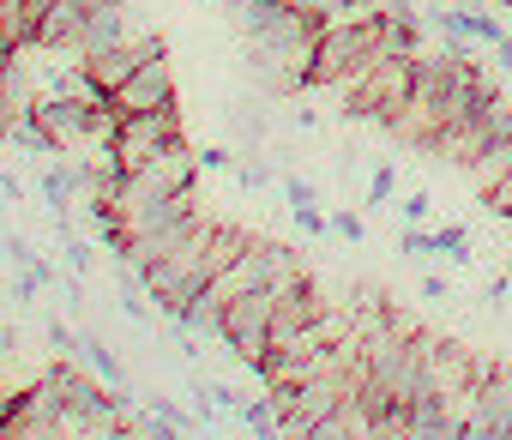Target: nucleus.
<instances>
[{
    "instance_id": "6e6552de",
    "label": "nucleus",
    "mask_w": 512,
    "mask_h": 440,
    "mask_svg": "<svg viewBox=\"0 0 512 440\" xmlns=\"http://www.w3.org/2000/svg\"><path fill=\"white\" fill-rule=\"evenodd\" d=\"M127 37H139L133 31V7H127V0H103V7L85 19V31L73 37V61H85V55H97V49H115V43H127Z\"/></svg>"
},
{
    "instance_id": "a211bd4d",
    "label": "nucleus",
    "mask_w": 512,
    "mask_h": 440,
    "mask_svg": "<svg viewBox=\"0 0 512 440\" xmlns=\"http://www.w3.org/2000/svg\"><path fill=\"white\" fill-rule=\"evenodd\" d=\"M482 199H488V211H494V217H512V169H506V175H500Z\"/></svg>"
},
{
    "instance_id": "f257e3e1",
    "label": "nucleus",
    "mask_w": 512,
    "mask_h": 440,
    "mask_svg": "<svg viewBox=\"0 0 512 440\" xmlns=\"http://www.w3.org/2000/svg\"><path fill=\"white\" fill-rule=\"evenodd\" d=\"M193 181H199V151H187V139L163 145L151 163L127 169L121 199H115L121 224H127V217H139V211H151V205H163V199H175V193H193Z\"/></svg>"
},
{
    "instance_id": "aec40b11",
    "label": "nucleus",
    "mask_w": 512,
    "mask_h": 440,
    "mask_svg": "<svg viewBox=\"0 0 512 440\" xmlns=\"http://www.w3.org/2000/svg\"><path fill=\"white\" fill-rule=\"evenodd\" d=\"M235 163H241V157H235L229 145H205V151H199V169H235Z\"/></svg>"
},
{
    "instance_id": "ddd939ff",
    "label": "nucleus",
    "mask_w": 512,
    "mask_h": 440,
    "mask_svg": "<svg viewBox=\"0 0 512 440\" xmlns=\"http://www.w3.org/2000/svg\"><path fill=\"white\" fill-rule=\"evenodd\" d=\"M392 193H398V169H392V163H374V175H368V205L380 211V205H392Z\"/></svg>"
},
{
    "instance_id": "412c9836",
    "label": "nucleus",
    "mask_w": 512,
    "mask_h": 440,
    "mask_svg": "<svg viewBox=\"0 0 512 440\" xmlns=\"http://www.w3.org/2000/svg\"><path fill=\"white\" fill-rule=\"evenodd\" d=\"M398 211H404V224H422V217H428V193L416 187V193H404L398 199Z\"/></svg>"
},
{
    "instance_id": "5701e85b",
    "label": "nucleus",
    "mask_w": 512,
    "mask_h": 440,
    "mask_svg": "<svg viewBox=\"0 0 512 440\" xmlns=\"http://www.w3.org/2000/svg\"><path fill=\"white\" fill-rule=\"evenodd\" d=\"M512 296V278H488V290H482V302H506Z\"/></svg>"
},
{
    "instance_id": "bb28decb",
    "label": "nucleus",
    "mask_w": 512,
    "mask_h": 440,
    "mask_svg": "<svg viewBox=\"0 0 512 440\" xmlns=\"http://www.w3.org/2000/svg\"><path fill=\"white\" fill-rule=\"evenodd\" d=\"M25 7H31V13H37V25H43V13L55 7V0H25Z\"/></svg>"
},
{
    "instance_id": "393cba45",
    "label": "nucleus",
    "mask_w": 512,
    "mask_h": 440,
    "mask_svg": "<svg viewBox=\"0 0 512 440\" xmlns=\"http://www.w3.org/2000/svg\"><path fill=\"white\" fill-rule=\"evenodd\" d=\"M13 55H19V43H13V37H7V25H0V67H7V61H13Z\"/></svg>"
},
{
    "instance_id": "a878e982",
    "label": "nucleus",
    "mask_w": 512,
    "mask_h": 440,
    "mask_svg": "<svg viewBox=\"0 0 512 440\" xmlns=\"http://www.w3.org/2000/svg\"><path fill=\"white\" fill-rule=\"evenodd\" d=\"M494 55H500V67H512V31H506V37L494 43Z\"/></svg>"
},
{
    "instance_id": "2eb2a0df",
    "label": "nucleus",
    "mask_w": 512,
    "mask_h": 440,
    "mask_svg": "<svg viewBox=\"0 0 512 440\" xmlns=\"http://www.w3.org/2000/svg\"><path fill=\"white\" fill-rule=\"evenodd\" d=\"M43 338H49L55 356H79V332H73L67 320H43Z\"/></svg>"
},
{
    "instance_id": "9d476101",
    "label": "nucleus",
    "mask_w": 512,
    "mask_h": 440,
    "mask_svg": "<svg viewBox=\"0 0 512 440\" xmlns=\"http://www.w3.org/2000/svg\"><path fill=\"white\" fill-rule=\"evenodd\" d=\"M79 362H85V368H91V374H97L103 386L127 392V362H121V356H115V350H109V344H103L97 332H79Z\"/></svg>"
},
{
    "instance_id": "39448f33",
    "label": "nucleus",
    "mask_w": 512,
    "mask_h": 440,
    "mask_svg": "<svg viewBox=\"0 0 512 440\" xmlns=\"http://www.w3.org/2000/svg\"><path fill=\"white\" fill-rule=\"evenodd\" d=\"M175 139H181V109L163 103V109H145V115H121V133H115L109 151L121 157V169H139V163H151Z\"/></svg>"
},
{
    "instance_id": "f03ea898",
    "label": "nucleus",
    "mask_w": 512,
    "mask_h": 440,
    "mask_svg": "<svg viewBox=\"0 0 512 440\" xmlns=\"http://www.w3.org/2000/svg\"><path fill=\"white\" fill-rule=\"evenodd\" d=\"M368 61H380V13L338 19V25L320 31V49H314V73H308V85H350Z\"/></svg>"
},
{
    "instance_id": "4468645a",
    "label": "nucleus",
    "mask_w": 512,
    "mask_h": 440,
    "mask_svg": "<svg viewBox=\"0 0 512 440\" xmlns=\"http://www.w3.org/2000/svg\"><path fill=\"white\" fill-rule=\"evenodd\" d=\"M398 248H404L410 260H428V254H440V236H434V230H422V224H410V230L398 236Z\"/></svg>"
},
{
    "instance_id": "f3484780",
    "label": "nucleus",
    "mask_w": 512,
    "mask_h": 440,
    "mask_svg": "<svg viewBox=\"0 0 512 440\" xmlns=\"http://www.w3.org/2000/svg\"><path fill=\"white\" fill-rule=\"evenodd\" d=\"M284 199H290V211H302V205H320L314 181H302V175H284Z\"/></svg>"
},
{
    "instance_id": "f8f14e48",
    "label": "nucleus",
    "mask_w": 512,
    "mask_h": 440,
    "mask_svg": "<svg viewBox=\"0 0 512 440\" xmlns=\"http://www.w3.org/2000/svg\"><path fill=\"white\" fill-rule=\"evenodd\" d=\"M506 169H512V133H506V139H494V145H488V151L470 163V181H476V193H488V187H494Z\"/></svg>"
},
{
    "instance_id": "0eeeda50",
    "label": "nucleus",
    "mask_w": 512,
    "mask_h": 440,
    "mask_svg": "<svg viewBox=\"0 0 512 440\" xmlns=\"http://www.w3.org/2000/svg\"><path fill=\"white\" fill-rule=\"evenodd\" d=\"M163 103H175V73H169V55H151V61H139V73L115 91V109H121V115H145V109H163Z\"/></svg>"
},
{
    "instance_id": "1a4fd4ad",
    "label": "nucleus",
    "mask_w": 512,
    "mask_h": 440,
    "mask_svg": "<svg viewBox=\"0 0 512 440\" xmlns=\"http://www.w3.org/2000/svg\"><path fill=\"white\" fill-rule=\"evenodd\" d=\"M103 7V0H55L37 25V49H73V37L85 31V19Z\"/></svg>"
},
{
    "instance_id": "6ab92c4d",
    "label": "nucleus",
    "mask_w": 512,
    "mask_h": 440,
    "mask_svg": "<svg viewBox=\"0 0 512 440\" xmlns=\"http://www.w3.org/2000/svg\"><path fill=\"white\" fill-rule=\"evenodd\" d=\"M332 236H338V242H362L368 230H362V217H356V211H332Z\"/></svg>"
},
{
    "instance_id": "7ed1b4c3",
    "label": "nucleus",
    "mask_w": 512,
    "mask_h": 440,
    "mask_svg": "<svg viewBox=\"0 0 512 440\" xmlns=\"http://www.w3.org/2000/svg\"><path fill=\"white\" fill-rule=\"evenodd\" d=\"M410 79H416V61H398V55L368 61L350 85H338V91H344V115H350V121H380V127H392V115L410 103Z\"/></svg>"
},
{
    "instance_id": "dca6fc26",
    "label": "nucleus",
    "mask_w": 512,
    "mask_h": 440,
    "mask_svg": "<svg viewBox=\"0 0 512 440\" xmlns=\"http://www.w3.org/2000/svg\"><path fill=\"white\" fill-rule=\"evenodd\" d=\"M235 175H241V187H253V193L272 187V163H260V157H241V163H235Z\"/></svg>"
},
{
    "instance_id": "9b49d317",
    "label": "nucleus",
    "mask_w": 512,
    "mask_h": 440,
    "mask_svg": "<svg viewBox=\"0 0 512 440\" xmlns=\"http://www.w3.org/2000/svg\"><path fill=\"white\" fill-rule=\"evenodd\" d=\"M380 55L416 61V55H422V19H392V13H380Z\"/></svg>"
},
{
    "instance_id": "cd10ccee",
    "label": "nucleus",
    "mask_w": 512,
    "mask_h": 440,
    "mask_svg": "<svg viewBox=\"0 0 512 440\" xmlns=\"http://www.w3.org/2000/svg\"><path fill=\"white\" fill-rule=\"evenodd\" d=\"M0 260H7V236H0Z\"/></svg>"
},
{
    "instance_id": "423d86ee",
    "label": "nucleus",
    "mask_w": 512,
    "mask_h": 440,
    "mask_svg": "<svg viewBox=\"0 0 512 440\" xmlns=\"http://www.w3.org/2000/svg\"><path fill=\"white\" fill-rule=\"evenodd\" d=\"M482 368H488V362H476V350H464V344H452V338H434V344H428V386H434L440 398H452L458 410H464V398L476 392Z\"/></svg>"
},
{
    "instance_id": "b1692460",
    "label": "nucleus",
    "mask_w": 512,
    "mask_h": 440,
    "mask_svg": "<svg viewBox=\"0 0 512 440\" xmlns=\"http://www.w3.org/2000/svg\"><path fill=\"white\" fill-rule=\"evenodd\" d=\"M19 193H25L19 175H13V169H0V199H19Z\"/></svg>"
},
{
    "instance_id": "4be33fe9",
    "label": "nucleus",
    "mask_w": 512,
    "mask_h": 440,
    "mask_svg": "<svg viewBox=\"0 0 512 440\" xmlns=\"http://www.w3.org/2000/svg\"><path fill=\"white\" fill-rule=\"evenodd\" d=\"M446 296H452V284H446V278H434V272H428V278H422V302H446Z\"/></svg>"
},
{
    "instance_id": "20e7f679",
    "label": "nucleus",
    "mask_w": 512,
    "mask_h": 440,
    "mask_svg": "<svg viewBox=\"0 0 512 440\" xmlns=\"http://www.w3.org/2000/svg\"><path fill=\"white\" fill-rule=\"evenodd\" d=\"M272 314H278V290H247V296H235L229 308H223V344H229V356L241 362V368H253L260 374V362H266V350H272Z\"/></svg>"
}]
</instances>
